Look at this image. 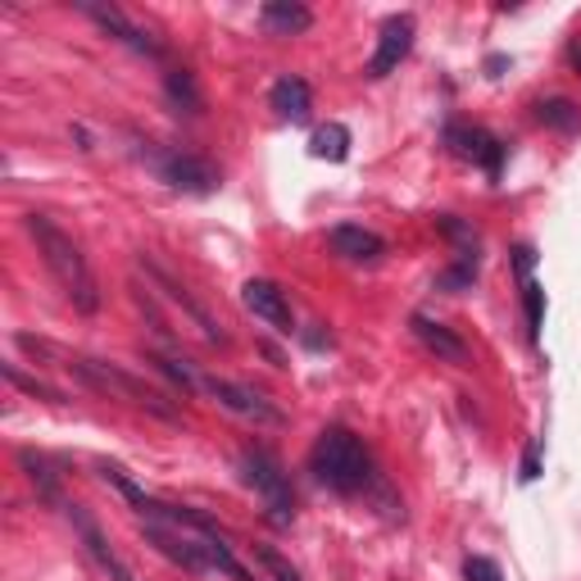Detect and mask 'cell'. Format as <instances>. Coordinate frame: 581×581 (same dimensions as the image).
<instances>
[{
    "mask_svg": "<svg viewBox=\"0 0 581 581\" xmlns=\"http://www.w3.org/2000/svg\"><path fill=\"white\" fill-rule=\"evenodd\" d=\"M145 364H151L155 373H164L173 386H177V391H205V377L196 373V368H191L186 359H177V355H164V350H145Z\"/></svg>",
    "mask_w": 581,
    "mask_h": 581,
    "instance_id": "obj_20",
    "label": "cell"
},
{
    "mask_svg": "<svg viewBox=\"0 0 581 581\" xmlns=\"http://www.w3.org/2000/svg\"><path fill=\"white\" fill-rule=\"evenodd\" d=\"M259 23L273 37H300V32L314 28V14L305 6H296V0H268V6L259 10Z\"/></svg>",
    "mask_w": 581,
    "mask_h": 581,
    "instance_id": "obj_16",
    "label": "cell"
},
{
    "mask_svg": "<svg viewBox=\"0 0 581 581\" xmlns=\"http://www.w3.org/2000/svg\"><path fill=\"white\" fill-rule=\"evenodd\" d=\"M241 305H246L255 318H264L268 327H277V332H296V314H290V305H286V290L277 286V282H268V277H251L246 286H241Z\"/></svg>",
    "mask_w": 581,
    "mask_h": 581,
    "instance_id": "obj_10",
    "label": "cell"
},
{
    "mask_svg": "<svg viewBox=\"0 0 581 581\" xmlns=\"http://www.w3.org/2000/svg\"><path fill=\"white\" fill-rule=\"evenodd\" d=\"M446 145L459 155V160H472V164H481L491 177H500V164H504V145L491 136V132H481V128H459V123H450L446 128Z\"/></svg>",
    "mask_w": 581,
    "mask_h": 581,
    "instance_id": "obj_12",
    "label": "cell"
},
{
    "mask_svg": "<svg viewBox=\"0 0 581 581\" xmlns=\"http://www.w3.org/2000/svg\"><path fill=\"white\" fill-rule=\"evenodd\" d=\"M537 119H541L546 128H559V132H572V128L581 123V110H577L572 101H563V95H554V101H541V105H537Z\"/></svg>",
    "mask_w": 581,
    "mask_h": 581,
    "instance_id": "obj_22",
    "label": "cell"
},
{
    "mask_svg": "<svg viewBox=\"0 0 581 581\" xmlns=\"http://www.w3.org/2000/svg\"><path fill=\"white\" fill-rule=\"evenodd\" d=\"M64 513H69V522H73V531H78V537H82V546H86V554L95 559V563H101L105 572H110V581H136V572L114 554V546L105 541V531L101 527H95V518L82 509V504H64Z\"/></svg>",
    "mask_w": 581,
    "mask_h": 581,
    "instance_id": "obj_11",
    "label": "cell"
},
{
    "mask_svg": "<svg viewBox=\"0 0 581 581\" xmlns=\"http://www.w3.org/2000/svg\"><path fill=\"white\" fill-rule=\"evenodd\" d=\"M164 95H169V105L182 110V114H201L205 110V91H201V82H196V73H191V69H169Z\"/></svg>",
    "mask_w": 581,
    "mask_h": 581,
    "instance_id": "obj_18",
    "label": "cell"
},
{
    "mask_svg": "<svg viewBox=\"0 0 581 581\" xmlns=\"http://www.w3.org/2000/svg\"><path fill=\"white\" fill-rule=\"evenodd\" d=\"M268 105H273V110H277V119H286V123H305V119H309V110H314V91H309V82H305V78L286 73V78H277V82H273V91H268Z\"/></svg>",
    "mask_w": 581,
    "mask_h": 581,
    "instance_id": "obj_14",
    "label": "cell"
},
{
    "mask_svg": "<svg viewBox=\"0 0 581 581\" xmlns=\"http://www.w3.org/2000/svg\"><path fill=\"white\" fill-rule=\"evenodd\" d=\"M522 309H527V332L541 336V327H546V290L537 282H522Z\"/></svg>",
    "mask_w": 581,
    "mask_h": 581,
    "instance_id": "obj_24",
    "label": "cell"
},
{
    "mask_svg": "<svg viewBox=\"0 0 581 581\" xmlns=\"http://www.w3.org/2000/svg\"><path fill=\"white\" fill-rule=\"evenodd\" d=\"M155 173L173 186V191H186V196H210V191L223 182L218 169L201 155H160L155 160Z\"/></svg>",
    "mask_w": 581,
    "mask_h": 581,
    "instance_id": "obj_8",
    "label": "cell"
},
{
    "mask_svg": "<svg viewBox=\"0 0 581 581\" xmlns=\"http://www.w3.org/2000/svg\"><path fill=\"white\" fill-rule=\"evenodd\" d=\"M436 227H441V232L455 241V246H459V255H477V227H472V223H463V218L446 214V218L436 223Z\"/></svg>",
    "mask_w": 581,
    "mask_h": 581,
    "instance_id": "obj_25",
    "label": "cell"
},
{
    "mask_svg": "<svg viewBox=\"0 0 581 581\" xmlns=\"http://www.w3.org/2000/svg\"><path fill=\"white\" fill-rule=\"evenodd\" d=\"M141 268H145V277H151V282L164 290V296H169V300H173V305H177V309H182L191 323L201 327V336H205L210 346H227V332H223V323H218V318H214V314H210V309H205L196 296H191V290H186V286H182V282H177L169 268H160L155 259H145V255H141Z\"/></svg>",
    "mask_w": 581,
    "mask_h": 581,
    "instance_id": "obj_6",
    "label": "cell"
},
{
    "mask_svg": "<svg viewBox=\"0 0 581 581\" xmlns=\"http://www.w3.org/2000/svg\"><path fill=\"white\" fill-rule=\"evenodd\" d=\"M327 246H332L336 255H342V259H350V264H373V259L386 255V241H381L377 232H368V227H355V223L332 227Z\"/></svg>",
    "mask_w": 581,
    "mask_h": 581,
    "instance_id": "obj_13",
    "label": "cell"
},
{
    "mask_svg": "<svg viewBox=\"0 0 581 581\" xmlns=\"http://www.w3.org/2000/svg\"><path fill=\"white\" fill-rule=\"evenodd\" d=\"M64 368H69L73 377H82L91 391H101V396L128 400V405H136V409H145V414H155V418H164V422H177V418H182L177 405H169L164 391H155V386H145L141 377H132V373H123V368H114V364H105V359L64 355Z\"/></svg>",
    "mask_w": 581,
    "mask_h": 581,
    "instance_id": "obj_3",
    "label": "cell"
},
{
    "mask_svg": "<svg viewBox=\"0 0 581 581\" xmlns=\"http://www.w3.org/2000/svg\"><path fill=\"white\" fill-rule=\"evenodd\" d=\"M259 559H264V568H268L277 581H300V577H296V568H286L277 550H259Z\"/></svg>",
    "mask_w": 581,
    "mask_h": 581,
    "instance_id": "obj_28",
    "label": "cell"
},
{
    "mask_svg": "<svg viewBox=\"0 0 581 581\" xmlns=\"http://www.w3.org/2000/svg\"><path fill=\"white\" fill-rule=\"evenodd\" d=\"M409 327H414V336H418V342H422L436 359H446V364H468V346L459 342V336H455L446 323H436L431 314H414Z\"/></svg>",
    "mask_w": 581,
    "mask_h": 581,
    "instance_id": "obj_15",
    "label": "cell"
},
{
    "mask_svg": "<svg viewBox=\"0 0 581 581\" xmlns=\"http://www.w3.org/2000/svg\"><path fill=\"white\" fill-rule=\"evenodd\" d=\"M309 155H314V160H327V164L350 160V128H346V123H323V128L309 136Z\"/></svg>",
    "mask_w": 581,
    "mask_h": 581,
    "instance_id": "obj_19",
    "label": "cell"
},
{
    "mask_svg": "<svg viewBox=\"0 0 581 581\" xmlns=\"http://www.w3.org/2000/svg\"><path fill=\"white\" fill-rule=\"evenodd\" d=\"M477 282V255H459L441 277H436V286L450 290V296H459V290H468Z\"/></svg>",
    "mask_w": 581,
    "mask_h": 581,
    "instance_id": "obj_23",
    "label": "cell"
},
{
    "mask_svg": "<svg viewBox=\"0 0 581 581\" xmlns=\"http://www.w3.org/2000/svg\"><path fill=\"white\" fill-rule=\"evenodd\" d=\"M241 481L264 500V513L273 527H290L296 522V491H290V477L282 468V459L264 446H246L241 450Z\"/></svg>",
    "mask_w": 581,
    "mask_h": 581,
    "instance_id": "obj_4",
    "label": "cell"
},
{
    "mask_svg": "<svg viewBox=\"0 0 581 581\" xmlns=\"http://www.w3.org/2000/svg\"><path fill=\"white\" fill-rule=\"evenodd\" d=\"M309 468H314V477L323 481V487L336 491V496H359V491H368L377 481L373 455L364 450L359 436L346 431V427H327L318 436L314 450H309Z\"/></svg>",
    "mask_w": 581,
    "mask_h": 581,
    "instance_id": "obj_2",
    "label": "cell"
},
{
    "mask_svg": "<svg viewBox=\"0 0 581 581\" xmlns=\"http://www.w3.org/2000/svg\"><path fill=\"white\" fill-rule=\"evenodd\" d=\"M568 60H572V69H581V41L568 45Z\"/></svg>",
    "mask_w": 581,
    "mask_h": 581,
    "instance_id": "obj_30",
    "label": "cell"
},
{
    "mask_svg": "<svg viewBox=\"0 0 581 581\" xmlns=\"http://www.w3.org/2000/svg\"><path fill=\"white\" fill-rule=\"evenodd\" d=\"M205 391H210L227 414L246 418V422H255V427H282V422H286V414H282L268 396H259L255 386H241V381H227V377H205Z\"/></svg>",
    "mask_w": 581,
    "mask_h": 581,
    "instance_id": "obj_5",
    "label": "cell"
},
{
    "mask_svg": "<svg viewBox=\"0 0 581 581\" xmlns=\"http://www.w3.org/2000/svg\"><path fill=\"white\" fill-rule=\"evenodd\" d=\"M541 477V441H527L522 450V481H537Z\"/></svg>",
    "mask_w": 581,
    "mask_h": 581,
    "instance_id": "obj_27",
    "label": "cell"
},
{
    "mask_svg": "<svg viewBox=\"0 0 581 581\" xmlns=\"http://www.w3.org/2000/svg\"><path fill=\"white\" fill-rule=\"evenodd\" d=\"M78 10L91 19V23H101L110 37H119L123 45H132V51L136 55H151V60H160L164 55V45L151 37V32H145V28H136L119 6H91V0H78Z\"/></svg>",
    "mask_w": 581,
    "mask_h": 581,
    "instance_id": "obj_9",
    "label": "cell"
},
{
    "mask_svg": "<svg viewBox=\"0 0 581 581\" xmlns=\"http://www.w3.org/2000/svg\"><path fill=\"white\" fill-rule=\"evenodd\" d=\"M463 577H468V581H504V577H500V563H496V559H481V554H472V559L463 563Z\"/></svg>",
    "mask_w": 581,
    "mask_h": 581,
    "instance_id": "obj_26",
    "label": "cell"
},
{
    "mask_svg": "<svg viewBox=\"0 0 581 581\" xmlns=\"http://www.w3.org/2000/svg\"><path fill=\"white\" fill-rule=\"evenodd\" d=\"M0 373H6V381L10 386H19V391L23 396H37V400H51V405H69L60 391H55V386L51 381H41V377H28L19 364H0Z\"/></svg>",
    "mask_w": 581,
    "mask_h": 581,
    "instance_id": "obj_21",
    "label": "cell"
},
{
    "mask_svg": "<svg viewBox=\"0 0 581 581\" xmlns=\"http://www.w3.org/2000/svg\"><path fill=\"white\" fill-rule=\"evenodd\" d=\"M19 463H23L28 481L37 487V496H41L45 504H55V509H64V504H69V500H64V491H60V472L51 468V459H45V455H32V450H23V455H19Z\"/></svg>",
    "mask_w": 581,
    "mask_h": 581,
    "instance_id": "obj_17",
    "label": "cell"
},
{
    "mask_svg": "<svg viewBox=\"0 0 581 581\" xmlns=\"http://www.w3.org/2000/svg\"><path fill=\"white\" fill-rule=\"evenodd\" d=\"M414 32H418L414 14H391V19H386L381 32H377V51L368 60V78H391L405 64V55L414 51Z\"/></svg>",
    "mask_w": 581,
    "mask_h": 581,
    "instance_id": "obj_7",
    "label": "cell"
},
{
    "mask_svg": "<svg viewBox=\"0 0 581 581\" xmlns=\"http://www.w3.org/2000/svg\"><path fill=\"white\" fill-rule=\"evenodd\" d=\"M513 264H518V277L531 282V264H537V251H531V246H518V251H513Z\"/></svg>",
    "mask_w": 581,
    "mask_h": 581,
    "instance_id": "obj_29",
    "label": "cell"
},
{
    "mask_svg": "<svg viewBox=\"0 0 581 581\" xmlns=\"http://www.w3.org/2000/svg\"><path fill=\"white\" fill-rule=\"evenodd\" d=\"M28 232L37 241V255L45 259V268L55 273V282L64 286V296L73 300L78 314H95L101 309V286L86 264V255L78 251V241L51 218V214H28Z\"/></svg>",
    "mask_w": 581,
    "mask_h": 581,
    "instance_id": "obj_1",
    "label": "cell"
}]
</instances>
